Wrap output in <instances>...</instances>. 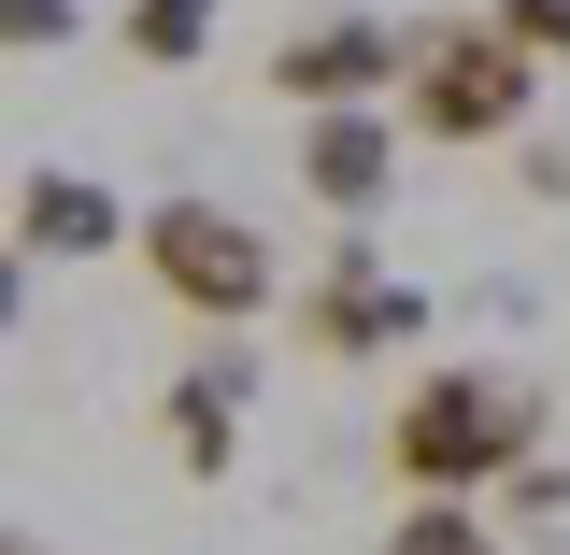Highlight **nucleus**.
Returning a JSON list of instances; mask_svg holds the SVG:
<instances>
[{
	"label": "nucleus",
	"instance_id": "4",
	"mask_svg": "<svg viewBox=\"0 0 570 555\" xmlns=\"http://www.w3.org/2000/svg\"><path fill=\"white\" fill-rule=\"evenodd\" d=\"M285 328H299V356H400L428 343V285L414 271H385V242L371 228H328V257L299 271V299H285Z\"/></svg>",
	"mask_w": 570,
	"mask_h": 555
},
{
	"label": "nucleus",
	"instance_id": "8",
	"mask_svg": "<svg viewBox=\"0 0 570 555\" xmlns=\"http://www.w3.org/2000/svg\"><path fill=\"white\" fill-rule=\"evenodd\" d=\"M115 242H129V200H115L100 171H58V157H43V171L14 186V257H115Z\"/></svg>",
	"mask_w": 570,
	"mask_h": 555
},
{
	"label": "nucleus",
	"instance_id": "12",
	"mask_svg": "<svg viewBox=\"0 0 570 555\" xmlns=\"http://www.w3.org/2000/svg\"><path fill=\"white\" fill-rule=\"evenodd\" d=\"M86 29V0H0V58H58Z\"/></svg>",
	"mask_w": 570,
	"mask_h": 555
},
{
	"label": "nucleus",
	"instance_id": "11",
	"mask_svg": "<svg viewBox=\"0 0 570 555\" xmlns=\"http://www.w3.org/2000/svg\"><path fill=\"white\" fill-rule=\"evenodd\" d=\"M485 29H499V43H513L528 71H557V58H570V0H499Z\"/></svg>",
	"mask_w": 570,
	"mask_h": 555
},
{
	"label": "nucleus",
	"instance_id": "5",
	"mask_svg": "<svg viewBox=\"0 0 570 555\" xmlns=\"http://www.w3.org/2000/svg\"><path fill=\"white\" fill-rule=\"evenodd\" d=\"M400 86V14H314L272 43V100L285 115H371Z\"/></svg>",
	"mask_w": 570,
	"mask_h": 555
},
{
	"label": "nucleus",
	"instance_id": "13",
	"mask_svg": "<svg viewBox=\"0 0 570 555\" xmlns=\"http://www.w3.org/2000/svg\"><path fill=\"white\" fill-rule=\"evenodd\" d=\"M499 498H513L528 527H570V456H528V470H513V485H499Z\"/></svg>",
	"mask_w": 570,
	"mask_h": 555
},
{
	"label": "nucleus",
	"instance_id": "2",
	"mask_svg": "<svg viewBox=\"0 0 570 555\" xmlns=\"http://www.w3.org/2000/svg\"><path fill=\"white\" fill-rule=\"evenodd\" d=\"M385 100H400L414 142H528V129H542V71L513 58L485 14H414Z\"/></svg>",
	"mask_w": 570,
	"mask_h": 555
},
{
	"label": "nucleus",
	"instance_id": "9",
	"mask_svg": "<svg viewBox=\"0 0 570 555\" xmlns=\"http://www.w3.org/2000/svg\"><path fill=\"white\" fill-rule=\"evenodd\" d=\"M115 43H129L142 71H200V58H214V0H129Z\"/></svg>",
	"mask_w": 570,
	"mask_h": 555
},
{
	"label": "nucleus",
	"instance_id": "14",
	"mask_svg": "<svg viewBox=\"0 0 570 555\" xmlns=\"http://www.w3.org/2000/svg\"><path fill=\"white\" fill-rule=\"evenodd\" d=\"M14 328H29V257L0 242V343H14Z\"/></svg>",
	"mask_w": 570,
	"mask_h": 555
},
{
	"label": "nucleus",
	"instance_id": "3",
	"mask_svg": "<svg viewBox=\"0 0 570 555\" xmlns=\"http://www.w3.org/2000/svg\"><path fill=\"white\" fill-rule=\"evenodd\" d=\"M129 257H142V285H157L186 328H257V314L285 299L272 228H243L228 200H157V214H129Z\"/></svg>",
	"mask_w": 570,
	"mask_h": 555
},
{
	"label": "nucleus",
	"instance_id": "7",
	"mask_svg": "<svg viewBox=\"0 0 570 555\" xmlns=\"http://www.w3.org/2000/svg\"><path fill=\"white\" fill-rule=\"evenodd\" d=\"M243 399H257V356H243V343H214L200 370L157 385V442H171L186 485H228V470H243Z\"/></svg>",
	"mask_w": 570,
	"mask_h": 555
},
{
	"label": "nucleus",
	"instance_id": "15",
	"mask_svg": "<svg viewBox=\"0 0 570 555\" xmlns=\"http://www.w3.org/2000/svg\"><path fill=\"white\" fill-rule=\"evenodd\" d=\"M0 555H58V542H29V527H0Z\"/></svg>",
	"mask_w": 570,
	"mask_h": 555
},
{
	"label": "nucleus",
	"instance_id": "6",
	"mask_svg": "<svg viewBox=\"0 0 570 555\" xmlns=\"http://www.w3.org/2000/svg\"><path fill=\"white\" fill-rule=\"evenodd\" d=\"M299 200L328 214V228H371V214L400 200V115L371 100V115H299Z\"/></svg>",
	"mask_w": 570,
	"mask_h": 555
},
{
	"label": "nucleus",
	"instance_id": "1",
	"mask_svg": "<svg viewBox=\"0 0 570 555\" xmlns=\"http://www.w3.org/2000/svg\"><path fill=\"white\" fill-rule=\"evenodd\" d=\"M528 456H542V385L499 370V356H428L414 385H400V414H385L400 498H471V513H485Z\"/></svg>",
	"mask_w": 570,
	"mask_h": 555
},
{
	"label": "nucleus",
	"instance_id": "10",
	"mask_svg": "<svg viewBox=\"0 0 570 555\" xmlns=\"http://www.w3.org/2000/svg\"><path fill=\"white\" fill-rule=\"evenodd\" d=\"M385 555H513V527H499V513H471V498H400Z\"/></svg>",
	"mask_w": 570,
	"mask_h": 555
}]
</instances>
